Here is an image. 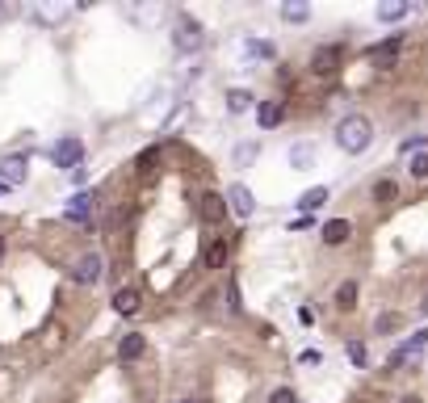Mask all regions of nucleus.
Instances as JSON below:
<instances>
[{"mask_svg":"<svg viewBox=\"0 0 428 403\" xmlns=\"http://www.w3.org/2000/svg\"><path fill=\"white\" fill-rule=\"evenodd\" d=\"M420 311H424V315H428V299H424V303H420Z\"/></svg>","mask_w":428,"mask_h":403,"instance_id":"e433bc0d","label":"nucleus"},{"mask_svg":"<svg viewBox=\"0 0 428 403\" xmlns=\"http://www.w3.org/2000/svg\"><path fill=\"white\" fill-rule=\"evenodd\" d=\"M0 261H4V235H0Z\"/></svg>","mask_w":428,"mask_h":403,"instance_id":"c9c22d12","label":"nucleus"},{"mask_svg":"<svg viewBox=\"0 0 428 403\" xmlns=\"http://www.w3.org/2000/svg\"><path fill=\"white\" fill-rule=\"evenodd\" d=\"M399 323H403L399 315H378V319H374V332H378V336H386V332H395Z\"/></svg>","mask_w":428,"mask_h":403,"instance_id":"bb28decb","label":"nucleus"},{"mask_svg":"<svg viewBox=\"0 0 428 403\" xmlns=\"http://www.w3.org/2000/svg\"><path fill=\"white\" fill-rule=\"evenodd\" d=\"M243 50H248V55H256V59H273V55H278V46L265 43V38H248V43H243Z\"/></svg>","mask_w":428,"mask_h":403,"instance_id":"5701e85b","label":"nucleus"},{"mask_svg":"<svg viewBox=\"0 0 428 403\" xmlns=\"http://www.w3.org/2000/svg\"><path fill=\"white\" fill-rule=\"evenodd\" d=\"M231 156H236V164H239V168H248V164H252V160L260 156V147H256V143H239V147L231 151Z\"/></svg>","mask_w":428,"mask_h":403,"instance_id":"b1692460","label":"nucleus"},{"mask_svg":"<svg viewBox=\"0 0 428 403\" xmlns=\"http://www.w3.org/2000/svg\"><path fill=\"white\" fill-rule=\"evenodd\" d=\"M428 134H412V139H403V151H412V147H424Z\"/></svg>","mask_w":428,"mask_h":403,"instance_id":"7c9ffc66","label":"nucleus"},{"mask_svg":"<svg viewBox=\"0 0 428 403\" xmlns=\"http://www.w3.org/2000/svg\"><path fill=\"white\" fill-rule=\"evenodd\" d=\"M399 50H403V34H390L386 43L370 46V59H374L378 68H395V63H399Z\"/></svg>","mask_w":428,"mask_h":403,"instance_id":"1a4fd4ad","label":"nucleus"},{"mask_svg":"<svg viewBox=\"0 0 428 403\" xmlns=\"http://www.w3.org/2000/svg\"><path fill=\"white\" fill-rule=\"evenodd\" d=\"M93 210H97V193L84 189V193H76V198L63 206V219H67V223H89V219H93Z\"/></svg>","mask_w":428,"mask_h":403,"instance_id":"6e6552de","label":"nucleus"},{"mask_svg":"<svg viewBox=\"0 0 428 403\" xmlns=\"http://www.w3.org/2000/svg\"><path fill=\"white\" fill-rule=\"evenodd\" d=\"M412 181H428V151H420V156H412Z\"/></svg>","mask_w":428,"mask_h":403,"instance_id":"393cba45","label":"nucleus"},{"mask_svg":"<svg viewBox=\"0 0 428 403\" xmlns=\"http://www.w3.org/2000/svg\"><path fill=\"white\" fill-rule=\"evenodd\" d=\"M155 160H160V147H147V151L139 156V173H147V168H151Z\"/></svg>","mask_w":428,"mask_h":403,"instance_id":"c756f323","label":"nucleus"},{"mask_svg":"<svg viewBox=\"0 0 428 403\" xmlns=\"http://www.w3.org/2000/svg\"><path fill=\"white\" fill-rule=\"evenodd\" d=\"M172 46H177V55H197V50L206 46V30H202L193 17H177V26H172Z\"/></svg>","mask_w":428,"mask_h":403,"instance_id":"f03ea898","label":"nucleus"},{"mask_svg":"<svg viewBox=\"0 0 428 403\" xmlns=\"http://www.w3.org/2000/svg\"><path fill=\"white\" fill-rule=\"evenodd\" d=\"M424 345H428V328H420V332H416V336H412V340L403 345V353H407V358H416V353H420Z\"/></svg>","mask_w":428,"mask_h":403,"instance_id":"a878e982","label":"nucleus"},{"mask_svg":"<svg viewBox=\"0 0 428 403\" xmlns=\"http://www.w3.org/2000/svg\"><path fill=\"white\" fill-rule=\"evenodd\" d=\"M324 202H328V185H315V189H307V193L298 198V210H302V215H311V210H319Z\"/></svg>","mask_w":428,"mask_h":403,"instance_id":"dca6fc26","label":"nucleus"},{"mask_svg":"<svg viewBox=\"0 0 428 403\" xmlns=\"http://www.w3.org/2000/svg\"><path fill=\"white\" fill-rule=\"evenodd\" d=\"M319 235H324V244H328V248H340V244H349V240H353V223H349V219H328Z\"/></svg>","mask_w":428,"mask_h":403,"instance_id":"9d476101","label":"nucleus"},{"mask_svg":"<svg viewBox=\"0 0 428 403\" xmlns=\"http://www.w3.org/2000/svg\"><path fill=\"white\" fill-rule=\"evenodd\" d=\"M197 215H202L210 227L223 223V219H227V198H223V193H214V189H206V193L197 198Z\"/></svg>","mask_w":428,"mask_h":403,"instance_id":"0eeeda50","label":"nucleus"},{"mask_svg":"<svg viewBox=\"0 0 428 403\" xmlns=\"http://www.w3.org/2000/svg\"><path fill=\"white\" fill-rule=\"evenodd\" d=\"M114 311H118V315H135V311H139V290H135V286H122V290L114 294Z\"/></svg>","mask_w":428,"mask_h":403,"instance_id":"2eb2a0df","label":"nucleus"},{"mask_svg":"<svg viewBox=\"0 0 428 403\" xmlns=\"http://www.w3.org/2000/svg\"><path fill=\"white\" fill-rule=\"evenodd\" d=\"M340 68H344V46L340 43L315 46V55H311V76H336Z\"/></svg>","mask_w":428,"mask_h":403,"instance_id":"20e7f679","label":"nucleus"},{"mask_svg":"<svg viewBox=\"0 0 428 403\" xmlns=\"http://www.w3.org/2000/svg\"><path fill=\"white\" fill-rule=\"evenodd\" d=\"M252 105H256V97L248 89H227V109H231V114H248Z\"/></svg>","mask_w":428,"mask_h":403,"instance_id":"a211bd4d","label":"nucleus"},{"mask_svg":"<svg viewBox=\"0 0 428 403\" xmlns=\"http://www.w3.org/2000/svg\"><path fill=\"white\" fill-rule=\"evenodd\" d=\"M399 403H424V399H420V395H403Z\"/></svg>","mask_w":428,"mask_h":403,"instance_id":"72a5a7b5","label":"nucleus"},{"mask_svg":"<svg viewBox=\"0 0 428 403\" xmlns=\"http://www.w3.org/2000/svg\"><path fill=\"white\" fill-rule=\"evenodd\" d=\"M336 307L340 311H353L357 307V281H340L336 286Z\"/></svg>","mask_w":428,"mask_h":403,"instance_id":"4be33fe9","label":"nucleus"},{"mask_svg":"<svg viewBox=\"0 0 428 403\" xmlns=\"http://www.w3.org/2000/svg\"><path fill=\"white\" fill-rule=\"evenodd\" d=\"M282 118H285L282 101H256V122H260V131H273Z\"/></svg>","mask_w":428,"mask_h":403,"instance_id":"9b49d317","label":"nucleus"},{"mask_svg":"<svg viewBox=\"0 0 428 403\" xmlns=\"http://www.w3.org/2000/svg\"><path fill=\"white\" fill-rule=\"evenodd\" d=\"M374 202H382V206H390V202H399V181H390V177L374 181Z\"/></svg>","mask_w":428,"mask_h":403,"instance_id":"aec40b11","label":"nucleus"},{"mask_svg":"<svg viewBox=\"0 0 428 403\" xmlns=\"http://www.w3.org/2000/svg\"><path fill=\"white\" fill-rule=\"evenodd\" d=\"M290 164H294L298 173L311 168V164H315V147H311V143H294V147H290Z\"/></svg>","mask_w":428,"mask_h":403,"instance_id":"6ab92c4d","label":"nucleus"},{"mask_svg":"<svg viewBox=\"0 0 428 403\" xmlns=\"http://www.w3.org/2000/svg\"><path fill=\"white\" fill-rule=\"evenodd\" d=\"M265 403H298V395H294V387H278V391H269Z\"/></svg>","mask_w":428,"mask_h":403,"instance_id":"cd10ccee","label":"nucleus"},{"mask_svg":"<svg viewBox=\"0 0 428 403\" xmlns=\"http://www.w3.org/2000/svg\"><path fill=\"white\" fill-rule=\"evenodd\" d=\"M349 361L353 365H366V345L361 340H349Z\"/></svg>","mask_w":428,"mask_h":403,"instance_id":"c85d7f7f","label":"nucleus"},{"mask_svg":"<svg viewBox=\"0 0 428 403\" xmlns=\"http://www.w3.org/2000/svg\"><path fill=\"white\" fill-rule=\"evenodd\" d=\"M67 177L76 181V185H84V181H89V168H84V164H80V168H72V173H67Z\"/></svg>","mask_w":428,"mask_h":403,"instance_id":"2f4dec72","label":"nucleus"},{"mask_svg":"<svg viewBox=\"0 0 428 403\" xmlns=\"http://www.w3.org/2000/svg\"><path fill=\"white\" fill-rule=\"evenodd\" d=\"M143 349H147V336H143V332H126V336L118 340V361H139Z\"/></svg>","mask_w":428,"mask_h":403,"instance_id":"f8f14e48","label":"nucleus"},{"mask_svg":"<svg viewBox=\"0 0 428 403\" xmlns=\"http://www.w3.org/2000/svg\"><path fill=\"white\" fill-rule=\"evenodd\" d=\"M227 210H231L236 219H252V215H256V198H252V189H248L243 181H236V185L227 189Z\"/></svg>","mask_w":428,"mask_h":403,"instance_id":"39448f33","label":"nucleus"},{"mask_svg":"<svg viewBox=\"0 0 428 403\" xmlns=\"http://www.w3.org/2000/svg\"><path fill=\"white\" fill-rule=\"evenodd\" d=\"M227 257H231V240L219 235V240L206 248V269H223V265H227Z\"/></svg>","mask_w":428,"mask_h":403,"instance_id":"ddd939ff","label":"nucleus"},{"mask_svg":"<svg viewBox=\"0 0 428 403\" xmlns=\"http://www.w3.org/2000/svg\"><path fill=\"white\" fill-rule=\"evenodd\" d=\"M412 13V4L407 0H390V4H378V21H403Z\"/></svg>","mask_w":428,"mask_h":403,"instance_id":"412c9836","label":"nucleus"},{"mask_svg":"<svg viewBox=\"0 0 428 403\" xmlns=\"http://www.w3.org/2000/svg\"><path fill=\"white\" fill-rule=\"evenodd\" d=\"M101 273H105V261H101L97 252H84V257L72 265V281H76V286H97Z\"/></svg>","mask_w":428,"mask_h":403,"instance_id":"423d86ee","label":"nucleus"},{"mask_svg":"<svg viewBox=\"0 0 428 403\" xmlns=\"http://www.w3.org/2000/svg\"><path fill=\"white\" fill-rule=\"evenodd\" d=\"M0 181H4L9 189L21 185V181H26V160H21V156H9V160L0 164Z\"/></svg>","mask_w":428,"mask_h":403,"instance_id":"4468645a","label":"nucleus"},{"mask_svg":"<svg viewBox=\"0 0 428 403\" xmlns=\"http://www.w3.org/2000/svg\"><path fill=\"white\" fill-rule=\"evenodd\" d=\"M282 21H290V26L311 21V4H302V0H290V4H282Z\"/></svg>","mask_w":428,"mask_h":403,"instance_id":"f3484780","label":"nucleus"},{"mask_svg":"<svg viewBox=\"0 0 428 403\" xmlns=\"http://www.w3.org/2000/svg\"><path fill=\"white\" fill-rule=\"evenodd\" d=\"M298 361H302V365H319V353H315V349H307V353H298Z\"/></svg>","mask_w":428,"mask_h":403,"instance_id":"473e14b6","label":"nucleus"},{"mask_svg":"<svg viewBox=\"0 0 428 403\" xmlns=\"http://www.w3.org/2000/svg\"><path fill=\"white\" fill-rule=\"evenodd\" d=\"M50 160H55V168L72 173V168H80V164H84V143H80L76 134H63V139L50 147Z\"/></svg>","mask_w":428,"mask_h":403,"instance_id":"7ed1b4c3","label":"nucleus"},{"mask_svg":"<svg viewBox=\"0 0 428 403\" xmlns=\"http://www.w3.org/2000/svg\"><path fill=\"white\" fill-rule=\"evenodd\" d=\"M4 193H9V185H4V181H0V198H4Z\"/></svg>","mask_w":428,"mask_h":403,"instance_id":"f704fd0d","label":"nucleus"},{"mask_svg":"<svg viewBox=\"0 0 428 403\" xmlns=\"http://www.w3.org/2000/svg\"><path fill=\"white\" fill-rule=\"evenodd\" d=\"M370 143H374V122L366 114H344L336 122V147L344 156H361V151H370Z\"/></svg>","mask_w":428,"mask_h":403,"instance_id":"f257e3e1","label":"nucleus"},{"mask_svg":"<svg viewBox=\"0 0 428 403\" xmlns=\"http://www.w3.org/2000/svg\"><path fill=\"white\" fill-rule=\"evenodd\" d=\"M177 403H197V399H177Z\"/></svg>","mask_w":428,"mask_h":403,"instance_id":"4c0bfd02","label":"nucleus"}]
</instances>
